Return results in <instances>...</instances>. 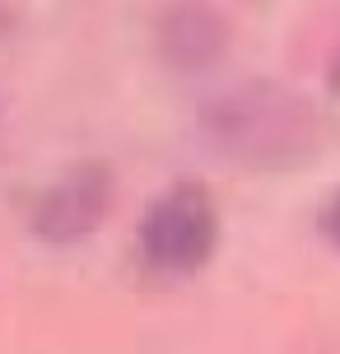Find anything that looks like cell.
Wrapping results in <instances>:
<instances>
[{
    "instance_id": "6da1fadb",
    "label": "cell",
    "mask_w": 340,
    "mask_h": 354,
    "mask_svg": "<svg viewBox=\"0 0 340 354\" xmlns=\"http://www.w3.org/2000/svg\"><path fill=\"white\" fill-rule=\"evenodd\" d=\"M200 136L243 168H299L317 154L322 126L308 98L275 80H247L200 103Z\"/></svg>"
},
{
    "instance_id": "7a4b0ae2",
    "label": "cell",
    "mask_w": 340,
    "mask_h": 354,
    "mask_svg": "<svg viewBox=\"0 0 340 354\" xmlns=\"http://www.w3.org/2000/svg\"><path fill=\"white\" fill-rule=\"evenodd\" d=\"M219 243L215 201L200 182H178L144 210L140 219V257L163 275H191L210 261Z\"/></svg>"
},
{
    "instance_id": "3957f363",
    "label": "cell",
    "mask_w": 340,
    "mask_h": 354,
    "mask_svg": "<svg viewBox=\"0 0 340 354\" xmlns=\"http://www.w3.org/2000/svg\"><path fill=\"white\" fill-rule=\"evenodd\" d=\"M112 201V173L98 168V163H79L70 173H61L37 196L33 205V233L52 248H70V243H84L98 219L108 214Z\"/></svg>"
},
{
    "instance_id": "277c9868",
    "label": "cell",
    "mask_w": 340,
    "mask_h": 354,
    "mask_svg": "<svg viewBox=\"0 0 340 354\" xmlns=\"http://www.w3.org/2000/svg\"><path fill=\"white\" fill-rule=\"evenodd\" d=\"M159 56L173 66V71H210L219 56H224V42H229V24L219 19V10H210L205 0H173L159 15Z\"/></svg>"
},
{
    "instance_id": "5b68a950",
    "label": "cell",
    "mask_w": 340,
    "mask_h": 354,
    "mask_svg": "<svg viewBox=\"0 0 340 354\" xmlns=\"http://www.w3.org/2000/svg\"><path fill=\"white\" fill-rule=\"evenodd\" d=\"M317 229H322V238L331 243V248H340V192L326 201V210H322V219H317Z\"/></svg>"
}]
</instances>
